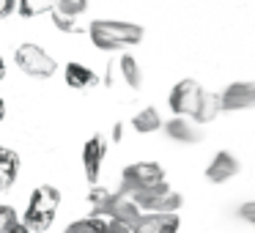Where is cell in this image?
<instances>
[{"label":"cell","mask_w":255,"mask_h":233,"mask_svg":"<svg viewBox=\"0 0 255 233\" xmlns=\"http://www.w3.org/2000/svg\"><path fill=\"white\" fill-rule=\"evenodd\" d=\"M85 30L91 36V44L102 52H124L129 47H137L145 36L140 25L124 19H94Z\"/></svg>","instance_id":"6da1fadb"},{"label":"cell","mask_w":255,"mask_h":233,"mask_svg":"<svg viewBox=\"0 0 255 233\" xmlns=\"http://www.w3.org/2000/svg\"><path fill=\"white\" fill-rule=\"evenodd\" d=\"M58 209H61V189L52 187V184H41L30 192L28 206L22 211V225H28L33 233H44L52 228L58 217Z\"/></svg>","instance_id":"7a4b0ae2"},{"label":"cell","mask_w":255,"mask_h":233,"mask_svg":"<svg viewBox=\"0 0 255 233\" xmlns=\"http://www.w3.org/2000/svg\"><path fill=\"white\" fill-rule=\"evenodd\" d=\"M167 181V173L159 162H132L121 170V187L118 192L127 195V198H134V195L145 192L151 187H159V184Z\"/></svg>","instance_id":"3957f363"},{"label":"cell","mask_w":255,"mask_h":233,"mask_svg":"<svg viewBox=\"0 0 255 233\" xmlns=\"http://www.w3.org/2000/svg\"><path fill=\"white\" fill-rule=\"evenodd\" d=\"M14 63H17V69L22 74L36 77V80H47L58 72L55 58H52L44 47L30 44V41H25V44H19L17 50H14Z\"/></svg>","instance_id":"277c9868"},{"label":"cell","mask_w":255,"mask_h":233,"mask_svg":"<svg viewBox=\"0 0 255 233\" xmlns=\"http://www.w3.org/2000/svg\"><path fill=\"white\" fill-rule=\"evenodd\" d=\"M134 203L143 214H178L184 206V195L176 192L170 184H159V187H151L145 192L134 195Z\"/></svg>","instance_id":"5b68a950"},{"label":"cell","mask_w":255,"mask_h":233,"mask_svg":"<svg viewBox=\"0 0 255 233\" xmlns=\"http://www.w3.org/2000/svg\"><path fill=\"white\" fill-rule=\"evenodd\" d=\"M200 96H203V85L198 80H192V77L178 80L170 88V94H167V107L178 118H192L200 105Z\"/></svg>","instance_id":"8992f818"},{"label":"cell","mask_w":255,"mask_h":233,"mask_svg":"<svg viewBox=\"0 0 255 233\" xmlns=\"http://www.w3.org/2000/svg\"><path fill=\"white\" fill-rule=\"evenodd\" d=\"M107 137L105 134H91L83 145V176L91 187L99 184V176H102V167H105V159H107Z\"/></svg>","instance_id":"52a82bcc"},{"label":"cell","mask_w":255,"mask_h":233,"mask_svg":"<svg viewBox=\"0 0 255 233\" xmlns=\"http://www.w3.org/2000/svg\"><path fill=\"white\" fill-rule=\"evenodd\" d=\"M222 113H242L255 107V80H236L220 91Z\"/></svg>","instance_id":"ba28073f"},{"label":"cell","mask_w":255,"mask_h":233,"mask_svg":"<svg viewBox=\"0 0 255 233\" xmlns=\"http://www.w3.org/2000/svg\"><path fill=\"white\" fill-rule=\"evenodd\" d=\"M242 173V162L231 151H217L206 165V181L209 184H228Z\"/></svg>","instance_id":"9c48e42d"},{"label":"cell","mask_w":255,"mask_h":233,"mask_svg":"<svg viewBox=\"0 0 255 233\" xmlns=\"http://www.w3.org/2000/svg\"><path fill=\"white\" fill-rule=\"evenodd\" d=\"M162 129H165V134L173 140V143H181V145H195V143L203 140V129H200L192 118L173 116L170 121L162 123Z\"/></svg>","instance_id":"30bf717a"},{"label":"cell","mask_w":255,"mask_h":233,"mask_svg":"<svg viewBox=\"0 0 255 233\" xmlns=\"http://www.w3.org/2000/svg\"><path fill=\"white\" fill-rule=\"evenodd\" d=\"M181 217L178 214H140L132 233H178Z\"/></svg>","instance_id":"8fae6325"},{"label":"cell","mask_w":255,"mask_h":233,"mask_svg":"<svg viewBox=\"0 0 255 233\" xmlns=\"http://www.w3.org/2000/svg\"><path fill=\"white\" fill-rule=\"evenodd\" d=\"M63 80H66V85L74 88V91H91V88L99 85V74H96L91 66L77 63V61L66 63V69H63Z\"/></svg>","instance_id":"7c38bea8"},{"label":"cell","mask_w":255,"mask_h":233,"mask_svg":"<svg viewBox=\"0 0 255 233\" xmlns=\"http://www.w3.org/2000/svg\"><path fill=\"white\" fill-rule=\"evenodd\" d=\"M19 167H22V159L17 151L8 145H0V192H8L17 184Z\"/></svg>","instance_id":"4fadbf2b"},{"label":"cell","mask_w":255,"mask_h":233,"mask_svg":"<svg viewBox=\"0 0 255 233\" xmlns=\"http://www.w3.org/2000/svg\"><path fill=\"white\" fill-rule=\"evenodd\" d=\"M162 116H159V110L156 107H143V110H137L132 116V129L137 134H154V132H159L162 129Z\"/></svg>","instance_id":"5bb4252c"},{"label":"cell","mask_w":255,"mask_h":233,"mask_svg":"<svg viewBox=\"0 0 255 233\" xmlns=\"http://www.w3.org/2000/svg\"><path fill=\"white\" fill-rule=\"evenodd\" d=\"M222 113V107H220V94H211V91H203V96H200V105H198V110H195V116H192V121L198 123H211L217 116Z\"/></svg>","instance_id":"9a60e30c"},{"label":"cell","mask_w":255,"mask_h":233,"mask_svg":"<svg viewBox=\"0 0 255 233\" xmlns=\"http://www.w3.org/2000/svg\"><path fill=\"white\" fill-rule=\"evenodd\" d=\"M118 72H121L124 83H127L132 91H140V88H143V69H140L137 61H134V55L124 52V55L118 58Z\"/></svg>","instance_id":"2e32d148"},{"label":"cell","mask_w":255,"mask_h":233,"mask_svg":"<svg viewBox=\"0 0 255 233\" xmlns=\"http://www.w3.org/2000/svg\"><path fill=\"white\" fill-rule=\"evenodd\" d=\"M58 0H17V11L19 17L25 19H33V17H41V14H50L55 8Z\"/></svg>","instance_id":"e0dca14e"},{"label":"cell","mask_w":255,"mask_h":233,"mask_svg":"<svg viewBox=\"0 0 255 233\" xmlns=\"http://www.w3.org/2000/svg\"><path fill=\"white\" fill-rule=\"evenodd\" d=\"M107 231V220L99 217H83V220H74L63 228V233H105Z\"/></svg>","instance_id":"ac0fdd59"},{"label":"cell","mask_w":255,"mask_h":233,"mask_svg":"<svg viewBox=\"0 0 255 233\" xmlns=\"http://www.w3.org/2000/svg\"><path fill=\"white\" fill-rule=\"evenodd\" d=\"M88 3L91 0H58L52 11L63 14V17H72V19H80L85 11H88Z\"/></svg>","instance_id":"d6986e66"},{"label":"cell","mask_w":255,"mask_h":233,"mask_svg":"<svg viewBox=\"0 0 255 233\" xmlns=\"http://www.w3.org/2000/svg\"><path fill=\"white\" fill-rule=\"evenodd\" d=\"M50 19H52V25H55L61 33H83L85 30V25L80 22V19L63 17V14H58V11H50Z\"/></svg>","instance_id":"ffe728a7"},{"label":"cell","mask_w":255,"mask_h":233,"mask_svg":"<svg viewBox=\"0 0 255 233\" xmlns=\"http://www.w3.org/2000/svg\"><path fill=\"white\" fill-rule=\"evenodd\" d=\"M19 222V214H17V209L14 206H8V203H0V233H8L14 225Z\"/></svg>","instance_id":"44dd1931"},{"label":"cell","mask_w":255,"mask_h":233,"mask_svg":"<svg viewBox=\"0 0 255 233\" xmlns=\"http://www.w3.org/2000/svg\"><path fill=\"white\" fill-rule=\"evenodd\" d=\"M236 217L242 222H247V225L255 228V200H244V203L236 209Z\"/></svg>","instance_id":"7402d4cb"},{"label":"cell","mask_w":255,"mask_h":233,"mask_svg":"<svg viewBox=\"0 0 255 233\" xmlns=\"http://www.w3.org/2000/svg\"><path fill=\"white\" fill-rule=\"evenodd\" d=\"M14 8H17V0H0V19H3V17H11Z\"/></svg>","instance_id":"603a6c76"},{"label":"cell","mask_w":255,"mask_h":233,"mask_svg":"<svg viewBox=\"0 0 255 233\" xmlns=\"http://www.w3.org/2000/svg\"><path fill=\"white\" fill-rule=\"evenodd\" d=\"M121 137H124V123H113L110 140H113V143H121Z\"/></svg>","instance_id":"cb8c5ba5"},{"label":"cell","mask_w":255,"mask_h":233,"mask_svg":"<svg viewBox=\"0 0 255 233\" xmlns=\"http://www.w3.org/2000/svg\"><path fill=\"white\" fill-rule=\"evenodd\" d=\"M8 233H33V231H30L28 225H22V222H17V225H14V228H11V231H8Z\"/></svg>","instance_id":"d4e9b609"},{"label":"cell","mask_w":255,"mask_h":233,"mask_svg":"<svg viewBox=\"0 0 255 233\" xmlns=\"http://www.w3.org/2000/svg\"><path fill=\"white\" fill-rule=\"evenodd\" d=\"M6 118V102H3V96H0V121Z\"/></svg>","instance_id":"484cf974"},{"label":"cell","mask_w":255,"mask_h":233,"mask_svg":"<svg viewBox=\"0 0 255 233\" xmlns=\"http://www.w3.org/2000/svg\"><path fill=\"white\" fill-rule=\"evenodd\" d=\"M6 77V61H3V55H0V80Z\"/></svg>","instance_id":"4316f807"}]
</instances>
